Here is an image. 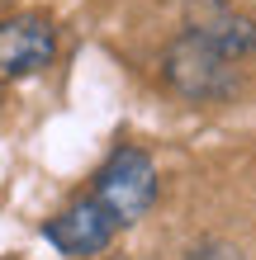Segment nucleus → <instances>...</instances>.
Here are the masks:
<instances>
[{
    "label": "nucleus",
    "instance_id": "2",
    "mask_svg": "<svg viewBox=\"0 0 256 260\" xmlns=\"http://www.w3.org/2000/svg\"><path fill=\"white\" fill-rule=\"evenodd\" d=\"M161 81H166L180 100H194V104H218L237 90V62L218 57L204 38L194 34H180L166 43L161 52Z\"/></svg>",
    "mask_w": 256,
    "mask_h": 260
},
{
    "label": "nucleus",
    "instance_id": "1",
    "mask_svg": "<svg viewBox=\"0 0 256 260\" xmlns=\"http://www.w3.org/2000/svg\"><path fill=\"white\" fill-rule=\"evenodd\" d=\"M90 199L119 222V232L124 227H138L157 204V166H152V156L143 147H133V142L114 147L104 156V166L95 171V180H90Z\"/></svg>",
    "mask_w": 256,
    "mask_h": 260
},
{
    "label": "nucleus",
    "instance_id": "6",
    "mask_svg": "<svg viewBox=\"0 0 256 260\" xmlns=\"http://www.w3.org/2000/svg\"><path fill=\"white\" fill-rule=\"evenodd\" d=\"M185 260H242L233 246H223V241H204V246H194Z\"/></svg>",
    "mask_w": 256,
    "mask_h": 260
},
{
    "label": "nucleus",
    "instance_id": "5",
    "mask_svg": "<svg viewBox=\"0 0 256 260\" xmlns=\"http://www.w3.org/2000/svg\"><path fill=\"white\" fill-rule=\"evenodd\" d=\"M185 34L204 38L228 62H247L256 52V19L233 10L228 0H185Z\"/></svg>",
    "mask_w": 256,
    "mask_h": 260
},
{
    "label": "nucleus",
    "instance_id": "4",
    "mask_svg": "<svg viewBox=\"0 0 256 260\" xmlns=\"http://www.w3.org/2000/svg\"><path fill=\"white\" fill-rule=\"evenodd\" d=\"M57 57V28L48 14H10L0 19V81H24L38 76L43 67H52Z\"/></svg>",
    "mask_w": 256,
    "mask_h": 260
},
{
    "label": "nucleus",
    "instance_id": "3",
    "mask_svg": "<svg viewBox=\"0 0 256 260\" xmlns=\"http://www.w3.org/2000/svg\"><path fill=\"white\" fill-rule=\"evenodd\" d=\"M114 237H119V222L90 194L71 199L67 208H57L52 218L43 222V241H48L57 255H67V260H90V255L109 251Z\"/></svg>",
    "mask_w": 256,
    "mask_h": 260
}]
</instances>
